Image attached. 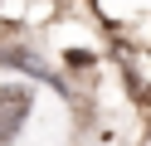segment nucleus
<instances>
[{"label":"nucleus","mask_w":151,"mask_h":146,"mask_svg":"<svg viewBox=\"0 0 151 146\" xmlns=\"http://www.w3.org/2000/svg\"><path fill=\"white\" fill-rule=\"evenodd\" d=\"M24 117H29V88L5 83L0 88V146L15 141V132L24 127Z\"/></svg>","instance_id":"1"}]
</instances>
